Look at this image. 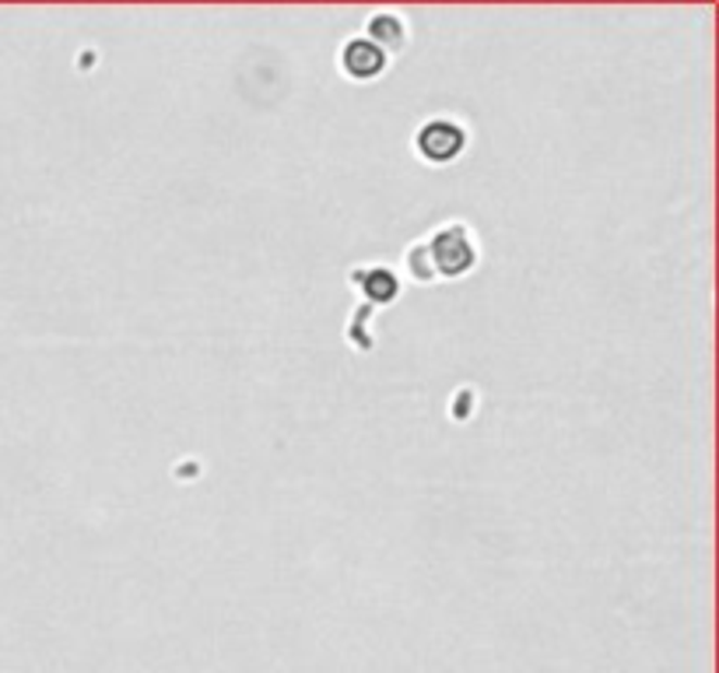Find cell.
Returning a JSON list of instances; mask_svg holds the SVG:
<instances>
[{"mask_svg":"<svg viewBox=\"0 0 719 673\" xmlns=\"http://www.w3.org/2000/svg\"><path fill=\"white\" fill-rule=\"evenodd\" d=\"M428 256H432V270L446 274V278H461L474 267V239L464 225H450L432 239L428 246Z\"/></svg>","mask_w":719,"mask_h":673,"instance_id":"obj_1","label":"cell"},{"mask_svg":"<svg viewBox=\"0 0 719 673\" xmlns=\"http://www.w3.org/2000/svg\"><path fill=\"white\" fill-rule=\"evenodd\" d=\"M418 151H421V158H428V162H453L456 155L464 151V144H467V134L453 124V119H432V124H425L421 130H418Z\"/></svg>","mask_w":719,"mask_h":673,"instance_id":"obj_2","label":"cell"},{"mask_svg":"<svg viewBox=\"0 0 719 673\" xmlns=\"http://www.w3.org/2000/svg\"><path fill=\"white\" fill-rule=\"evenodd\" d=\"M341 67L348 78H358V81H369L376 74L387 67V53L379 50L376 42L369 39H351L341 53Z\"/></svg>","mask_w":719,"mask_h":673,"instance_id":"obj_3","label":"cell"},{"mask_svg":"<svg viewBox=\"0 0 719 673\" xmlns=\"http://www.w3.org/2000/svg\"><path fill=\"white\" fill-rule=\"evenodd\" d=\"M369 42H376L382 53L396 50V46H404V28L401 22L393 18V14H376L369 22Z\"/></svg>","mask_w":719,"mask_h":673,"instance_id":"obj_4","label":"cell"},{"mask_svg":"<svg viewBox=\"0 0 719 673\" xmlns=\"http://www.w3.org/2000/svg\"><path fill=\"white\" fill-rule=\"evenodd\" d=\"M355 278L373 302H390L396 295V278L390 270H369V274H355Z\"/></svg>","mask_w":719,"mask_h":673,"instance_id":"obj_5","label":"cell"},{"mask_svg":"<svg viewBox=\"0 0 719 673\" xmlns=\"http://www.w3.org/2000/svg\"><path fill=\"white\" fill-rule=\"evenodd\" d=\"M407 264L415 267V278H418V281H428V278L436 274V270H432V256H428V246H415V250H411Z\"/></svg>","mask_w":719,"mask_h":673,"instance_id":"obj_6","label":"cell"}]
</instances>
